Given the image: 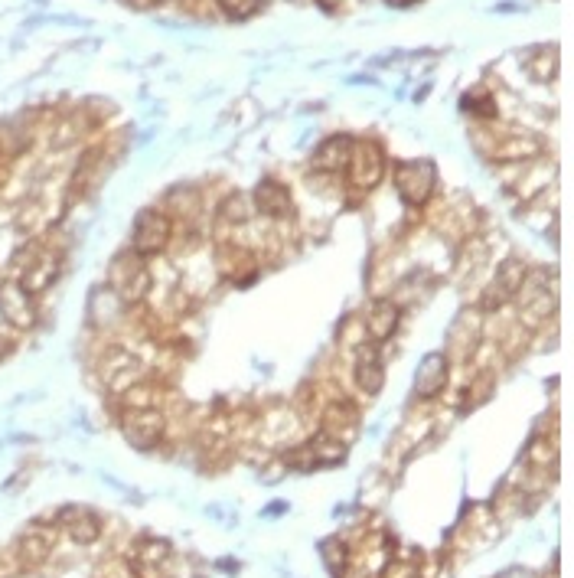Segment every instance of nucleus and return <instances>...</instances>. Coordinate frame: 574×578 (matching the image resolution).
<instances>
[{"label": "nucleus", "mask_w": 574, "mask_h": 578, "mask_svg": "<svg viewBox=\"0 0 574 578\" xmlns=\"http://www.w3.org/2000/svg\"><path fill=\"white\" fill-rule=\"evenodd\" d=\"M526 275H529L526 258H516V255L503 258V262L496 265L493 278L486 281L483 294H480V311L493 314V311H499V307H506L509 301H516L522 281H526Z\"/></svg>", "instance_id": "1"}, {"label": "nucleus", "mask_w": 574, "mask_h": 578, "mask_svg": "<svg viewBox=\"0 0 574 578\" xmlns=\"http://www.w3.org/2000/svg\"><path fill=\"white\" fill-rule=\"evenodd\" d=\"M108 285L124 301V307H134V304L147 301V294L154 291V275H151V268L144 265V258L131 252L115 262Z\"/></svg>", "instance_id": "2"}, {"label": "nucleus", "mask_w": 574, "mask_h": 578, "mask_svg": "<svg viewBox=\"0 0 574 578\" xmlns=\"http://www.w3.org/2000/svg\"><path fill=\"white\" fill-rule=\"evenodd\" d=\"M434 187H438V167L428 157L421 161H402L395 167V190L402 196L405 206H424L434 196Z\"/></svg>", "instance_id": "3"}, {"label": "nucleus", "mask_w": 574, "mask_h": 578, "mask_svg": "<svg viewBox=\"0 0 574 578\" xmlns=\"http://www.w3.org/2000/svg\"><path fill=\"white\" fill-rule=\"evenodd\" d=\"M173 239V219L164 213V209H141L134 219L131 229V252L134 255H157L164 252Z\"/></svg>", "instance_id": "4"}, {"label": "nucleus", "mask_w": 574, "mask_h": 578, "mask_svg": "<svg viewBox=\"0 0 574 578\" xmlns=\"http://www.w3.org/2000/svg\"><path fill=\"white\" fill-rule=\"evenodd\" d=\"M346 170H349V180H353V187H359V190L379 187L382 177H385V154H382V147L376 141H353V151H349Z\"/></svg>", "instance_id": "5"}, {"label": "nucleus", "mask_w": 574, "mask_h": 578, "mask_svg": "<svg viewBox=\"0 0 574 578\" xmlns=\"http://www.w3.org/2000/svg\"><path fill=\"white\" fill-rule=\"evenodd\" d=\"M0 317L14 330L36 327V301L20 281H0Z\"/></svg>", "instance_id": "6"}, {"label": "nucleus", "mask_w": 574, "mask_h": 578, "mask_svg": "<svg viewBox=\"0 0 574 578\" xmlns=\"http://www.w3.org/2000/svg\"><path fill=\"white\" fill-rule=\"evenodd\" d=\"M124 438L131 441L137 451H151L160 438L167 432V418L160 409H141V412H128L121 425Z\"/></svg>", "instance_id": "7"}, {"label": "nucleus", "mask_w": 574, "mask_h": 578, "mask_svg": "<svg viewBox=\"0 0 574 578\" xmlns=\"http://www.w3.org/2000/svg\"><path fill=\"white\" fill-rule=\"evenodd\" d=\"M59 526L69 533L72 543L79 546H92L102 539V516L89 507H66L59 513Z\"/></svg>", "instance_id": "8"}, {"label": "nucleus", "mask_w": 574, "mask_h": 578, "mask_svg": "<svg viewBox=\"0 0 574 578\" xmlns=\"http://www.w3.org/2000/svg\"><path fill=\"white\" fill-rule=\"evenodd\" d=\"M59 278V255L49 249H33L27 265H23V278L20 285L30 294H43L53 281Z\"/></svg>", "instance_id": "9"}, {"label": "nucleus", "mask_w": 574, "mask_h": 578, "mask_svg": "<svg viewBox=\"0 0 574 578\" xmlns=\"http://www.w3.org/2000/svg\"><path fill=\"white\" fill-rule=\"evenodd\" d=\"M447 370H451V356L447 353H428L418 363L415 373V396L418 399H434L441 396L447 386Z\"/></svg>", "instance_id": "10"}, {"label": "nucleus", "mask_w": 574, "mask_h": 578, "mask_svg": "<svg viewBox=\"0 0 574 578\" xmlns=\"http://www.w3.org/2000/svg\"><path fill=\"white\" fill-rule=\"evenodd\" d=\"M255 209H258L261 216H268V219H287V216L294 213L291 190H287L281 180L265 177L255 187Z\"/></svg>", "instance_id": "11"}, {"label": "nucleus", "mask_w": 574, "mask_h": 578, "mask_svg": "<svg viewBox=\"0 0 574 578\" xmlns=\"http://www.w3.org/2000/svg\"><path fill=\"white\" fill-rule=\"evenodd\" d=\"M398 324H402V307H398L392 298H376L369 304V311H366V330H369V337L382 343V340H389Z\"/></svg>", "instance_id": "12"}, {"label": "nucleus", "mask_w": 574, "mask_h": 578, "mask_svg": "<svg viewBox=\"0 0 574 578\" xmlns=\"http://www.w3.org/2000/svg\"><path fill=\"white\" fill-rule=\"evenodd\" d=\"M542 154V144L532 134H506L503 141L493 144L490 157L496 164H529L532 157Z\"/></svg>", "instance_id": "13"}, {"label": "nucleus", "mask_w": 574, "mask_h": 578, "mask_svg": "<svg viewBox=\"0 0 574 578\" xmlns=\"http://www.w3.org/2000/svg\"><path fill=\"white\" fill-rule=\"evenodd\" d=\"M349 151H353V138H349V134H333V138H327L317 147L310 164H314V170H320V174H340V170H346Z\"/></svg>", "instance_id": "14"}, {"label": "nucleus", "mask_w": 574, "mask_h": 578, "mask_svg": "<svg viewBox=\"0 0 574 578\" xmlns=\"http://www.w3.org/2000/svg\"><path fill=\"white\" fill-rule=\"evenodd\" d=\"M353 373H356V386L366 392V396H379L382 386H385V370H382V360H379V350L372 347H359L356 353V366H353Z\"/></svg>", "instance_id": "15"}, {"label": "nucleus", "mask_w": 574, "mask_h": 578, "mask_svg": "<svg viewBox=\"0 0 574 578\" xmlns=\"http://www.w3.org/2000/svg\"><path fill=\"white\" fill-rule=\"evenodd\" d=\"M102 376L111 383V389L121 392V389H128L134 383H141V363H137L131 353L111 350L102 360Z\"/></svg>", "instance_id": "16"}, {"label": "nucleus", "mask_w": 574, "mask_h": 578, "mask_svg": "<svg viewBox=\"0 0 574 578\" xmlns=\"http://www.w3.org/2000/svg\"><path fill=\"white\" fill-rule=\"evenodd\" d=\"M356 428H359V412L346 399H336V402L327 405V409H323V432H327V435L349 441L356 435Z\"/></svg>", "instance_id": "17"}, {"label": "nucleus", "mask_w": 574, "mask_h": 578, "mask_svg": "<svg viewBox=\"0 0 574 578\" xmlns=\"http://www.w3.org/2000/svg\"><path fill=\"white\" fill-rule=\"evenodd\" d=\"M124 301L118 298L115 291H111V285L105 288H95L92 291V298H89V317H92V324L95 327H111V324H118L121 317H124Z\"/></svg>", "instance_id": "18"}, {"label": "nucleus", "mask_w": 574, "mask_h": 578, "mask_svg": "<svg viewBox=\"0 0 574 578\" xmlns=\"http://www.w3.org/2000/svg\"><path fill=\"white\" fill-rule=\"evenodd\" d=\"M219 268L222 275H226L229 281H252L255 272H258V262L255 255L242 249V245H226V249H219Z\"/></svg>", "instance_id": "19"}, {"label": "nucleus", "mask_w": 574, "mask_h": 578, "mask_svg": "<svg viewBox=\"0 0 574 578\" xmlns=\"http://www.w3.org/2000/svg\"><path fill=\"white\" fill-rule=\"evenodd\" d=\"M53 552V533L46 530H27L17 543V556L23 565H43Z\"/></svg>", "instance_id": "20"}, {"label": "nucleus", "mask_w": 574, "mask_h": 578, "mask_svg": "<svg viewBox=\"0 0 574 578\" xmlns=\"http://www.w3.org/2000/svg\"><path fill=\"white\" fill-rule=\"evenodd\" d=\"M307 451H310V458H314V467H333L346 458V441L320 432L317 438L307 441Z\"/></svg>", "instance_id": "21"}, {"label": "nucleus", "mask_w": 574, "mask_h": 578, "mask_svg": "<svg viewBox=\"0 0 574 578\" xmlns=\"http://www.w3.org/2000/svg\"><path fill=\"white\" fill-rule=\"evenodd\" d=\"M526 69L535 82H552L558 76V49L555 46H535L526 56Z\"/></svg>", "instance_id": "22"}, {"label": "nucleus", "mask_w": 574, "mask_h": 578, "mask_svg": "<svg viewBox=\"0 0 574 578\" xmlns=\"http://www.w3.org/2000/svg\"><path fill=\"white\" fill-rule=\"evenodd\" d=\"M118 399H121V409L124 412H141V409H157V389L151 383H134L128 389H121L118 392Z\"/></svg>", "instance_id": "23"}, {"label": "nucleus", "mask_w": 574, "mask_h": 578, "mask_svg": "<svg viewBox=\"0 0 574 578\" xmlns=\"http://www.w3.org/2000/svg\"><path fill=\"white\" fill-rule=\"evenodd\" d=\"M252 203H248V196H242V193H232V196H226L222 200V206H219V223H226V226H245L248 219H252Z\"/></svg>", "instance_id": "24"}, {"label": "nucleus", "mask_w": 574, "mask_h": 578, "mask_svg": "<svg viewBox=\"0 0 574 578\" xmlns=\"http://www.w3.org/2000/svg\"><path fill=\"white\" fill-rule=\"evenodd\" d=\"M320 559L323 565H327V572L340 578L346 569H349V546L343 543V539H327V543L320 546Z\"/></svg>", "instance_id": "25"}, {"label": "nucleus", "mask_w": 574, "mask_h": 578, "mask_svg": "<svg viewBox=\"0 0 574 578\" xmlns=\"http://www.w3.org/2000/svg\"><path fill=\"white\" fill-rule=\"evenodd\" d=\"M219 7L229 20H248L261 10V0H219Z\"/></svg>", "instance_id": "26"}, {"label": "nucleus", "mask_w": 574, "mask_h": 578, "mask_svg": "<svg viewBox=\"0 0 574 578\" xmlns=\"http://www.w3.org/2000/svg\"><path fill=\"white\" fill-rule=\"evenodd\" d=\"M526 458H529V464H535V467H548V461H555V448L545 445L542 438H535Z\"/></svg>", "instance_id": "27"}, {"label": "nucleus", "mask_w": 574, "mask_h": 578, "mask_svg": "<svg viewBox=\"0 0 574 578\" xmlns=\"http://www.w3.org/2000/svg\"><path fill=\"white\" fill-rule=\"evenodd\" d=\"M10 350H14V340H10L7 334H0V360H7Z\"/></svg>", "instance_id": "28"}, {"label": "nucleus", "mask_w": 574, "mask_h": 578, "mask_svg": "<svg viewBox=\"0 0 574 578\" xmlns=\"http://www.w3.org/2000/svg\"><path fill=\"white\" fill-rule=\"evenodd\" d=\"M124 7H134V10H147V7H154L157 0H121Z\"/></svg>", "instance_id": "29"}, {"label": "nucleus", "mask_w": 574, "mask_h": 578, "mask_svg": "<svg viewBox=\"0 0 574 578\" xmlns=\"http://www.w3.org/2000/svg\"><path fill=\"white\" fill-rule=\"evenodd\" d=\"M395 575H398V578H418L411 565H395Z\"/></svg>", "instance_id": "30"}, {"label": "nucleus", "mask_w": 574, "mask_h": 578, "mask_svg": "<svg viewBox=\"0 0 574 578\" xmlns=\"http://www.w3.org/2000/svg\"><path fill=\"white\" fill-rule=\"evenodd\" d=\"M392 7H411V4H418V0H389Z\"/></svg>", "instance_id": "31"}]
</instances>
